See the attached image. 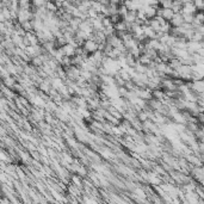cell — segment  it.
Listing matches in <instances>:
<instances>
[{
    "label": "cell",
    "mask_w": 204,
    "mask_h": 204,
    "mask_svg": "<svg viewBox=\"0 0 204 204\" xmlns=\"http://www.w3.org/2000/svg\"><path fill=\"white\" fill-rule=\"evenodd\" d=\"M82 49H84V51H85L88 56H91V55H93L94 52H97V51L99 50V44H98L94 39L89 38V39H87V41L84 42Z\"/></svg>",
    "instance_id": "obj_1"
},
{
    "label": "cell",
    "mask_w": 204,
    "mask_h": 204,
    "mask_svg": "<svg viewBox=\"0 0 204 204\" xmlns=\"http://www.w3.org/2000/svg\"><path fill=\"white\" fill-rule=\"evenodd\" d=\"M171 26L172 27H181L184 25V18H183V14L181 13H174L172 20L169 21Z\"/></svg>",
    "instance_id": "obj_3"
},
{
    "label": "cell",
    "mask_w": 204,
    "mask_h": 204,
    "mask_svg": "<svg viewBox=\"0 0 204 204\" xmlns=\"http://www.w3.org/2000/svg\"><path fill=\"white\" fill-rule=\"evenodd\" d=\"M157 16L161 17L162 19H165L166 21H171L173 16H174V11L172 8H161L159 7V11H157Z\"/></svg>",
    "instance_id": "obj_2"
}]
</instances>
